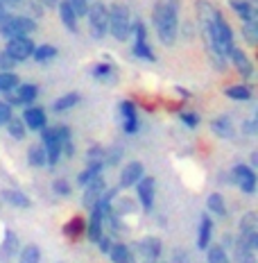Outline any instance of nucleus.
Segmentation results:
<instances>
[{
  "label": "nucleus",
  "mask_w": 258,
  "mask_h": 263,
  "mask_svg": "<svg viewBox=\"0 0 258 263\" xmlns=\"http://www.w3.org/2000/svg\"><path fill=\"white\" fill-rule=\"evenodd\" d=\"M254 232H258V216L254 211H247L240 218V234H254Z\"/></svg>",
  "instance_id": "e433bc0d"
},
{
  "label": "nucleus",
  "mask_w": 258,
  "mask_h": 263,
  "mask_svg": "<svg viewBox=\"0 0 258 263\" xmlns=\"http://www.w3.org/2000/svg\"><path fill=\"white\" fill-rule=\"evenodd\" d=\"M111 256L113 263H131V254H129V245H123V243H116L111 245V250L107 252Z\"/></svg>",
  "instance_id": "7c9ffc66"
},
{
  "label": "nucleus",
  "mask_w": 258,
  "mask_h": 263,
  "mask_svg": "<svg viewBox=\"0 0 258 263\" xmlns=\"http://www.w3.org/2000/svg\"><path fill=\"white\" fill-rule=\"evenodd\" d=\"M229 179H231V184L238 186L243 193H247V195H254L256 193V171H254V168L245 166V163H238V166L231 168Z\"/></svg>",
  "instance_id": "0eeeda50"
},
{
  "label": "nucleus",
  "mask_w": 258,
  "mask_h": 263,
  "mask_svg": "<svg viewBox=\"0 0 258 263\" xmlns=\"http://www.w3.org/2000/svg\"><path fill=\"white\" fill-rule=\"evenodd\" d=\"M211 234H213V220L211 216H202L200 220V234H197V248L206 250L211 245Z\"/></svg>",
  "instance_id": "412c9836"
},
{
  "label": "nucleus",
  "mask_w": 258,
  "mask_h": 263,
  "mask_svg": "<svg viewBox=\"0 0 258 263\" xmlns=\"http://www.w3.org/2000/svg\"><path fill=\"white\" fill-rule=\"evenodd\" d=\"M34 48L36 46H34V41H32L30 36H14V39H7L5 52H7L16 64H21V62H25V59L32 57Z\"/></svg>",
  "instance_id": "6e6552de"
},
{
  "label": "nucleus",
  "mask_w": 258,
  "mask_h": 263,
  "mask_svg": "<svg viewBox=\"0 0 258 263\" xmlns=\"http://www.w3.org/2000/svg\"><path fill=\"white\" fill-rule=\"evenodd\" d=\"M14 68H16V62L5 50H0V73H7V70H14Z\"/></svg>",
  "instance_id": "c03bdc74"
},
{
  "label": "nucleus",
  "mask_w": 258,
  "mask_h": 263,
  "mask_svg": "<svg viewBox=\"0 0 258 263\" xmlns=\"http://www.w3.org/2000/svg\"><path fill=\"white\" fill-rule=\"evenodd\" d=\"M57 7H59V18H62V23L66 25V30L77 32V16H75V12L70 9L68 0H59Z\"/></svg>",
  "instance_id": "a211bd4d"
},
{
  "label": "nucleus",
  "mask_w": 258,
  "mask_h": 263,
  "mask_svg": "<svg viewBox=\"0 0 258 263\" xmlns=\"http://www.w3.org/2000/svg\"><path fill=\"white\" fill-rule=\"evenodd\" d=\"M89 30L93 39H104L109 34V7L104 3L89 5Z\"/></svg>",
  "instance_id": "423d86ee"
},
{
  "label": "nucleus",
  "mask_w": 258,
  "mask_h": 263,
  "mask_svg": "<svg viewBox=\"0 0 258 263\" xmlns=\"http://www.w3.org/2000/svg\"><path fill=\"white\" fill-rule=\"evenodd\" d=\"M120 114H123L125 120H136L138 114H136V105L131 100H123L120 102Z\"/></svg>",
  "instance_id": "ea45409f"
},
{
  "label": "nucleus",
  "mask_w": 258,
  "mask_h": 263,
  "mask_svg": "<svg viewBox=\"0 0 258 263\" xmlns=\"http://www.w3.org/2000/svg\"><path fill=\"white\" fill-rule=\"evenodd\" d=\"M123 159V150L120 147H111V150H104V166H116Z\"/></svg>",
  "instance_id": "79ce46f5"
},
{
  "label": "nucleus",
  "mask_w": 258,
  "mask_h": 263,
  "mask_svg": "<svg viewBox=\"0 0 258 263\" xmlns=\"http://www.w3.org/2000/svg\"><path fill=\"white\" fill-rule=\"evenodd\" d=\"M109 34H113L116 41L131 39V14L127 5L113 3L109 7Z\"/></svg>",
  "instance_id": "7ed1b4c3"
},
{
  "label": "nucleus",
  "mask_w": 258,
  "mask_h": 263,
  "mask_svg": "<svg viewBox=\"0 0 258 263\" xmlns=\"http://www.w3.org/2000/svg\"><path fill=\"white\" fill-rule=\"evenodd\" d=\"M5 5H7V7H14V5H21L23 3V0H3Z\"/></svg>",
  "instance_id": "bf43d9fd"
},
{
  "label": "nucleus",
  "mask_w": 258,
  "mask_h": 263,
  "mask_svg": "<svg viewBox=\"0 0 258 263\" xmlns=\"http://www.w3.org/2000/svg\"><path fill=\"white\" fill-rule=\"evenodd\" d=\"M152 23L161 43L172 46L179 36V0H156L152 9Z\"/></svg>",
  "instance_id": "f257e3e1"
},
{
  "label": "nucleus",
  "mask_w": 258,
  "mask_h": 263,
  "mask_svg": "<svg viewBox=\"0 0 258 263\" xmlns=\"http://www.w3.org/2000/svg\"><path fill=\"white\" fill-rule=\"evenodd\" d=\"M249 168H258V155H256V152L251 155V166Z\"/></svg>",
  "instance_id": "052dcab7"
},
{
  "label": "nucleus",
  "mask_w": 258,
  "mask_h": 263,
  "mask_svg": "<svg viewBox=\"0 0 258 263\" xmlns=\"http://www.w3.org/2000/svg\"><path fill=\"white\" fill-rule=\"evenodd\" d=\"M172 263H190L188 252H184V250H174V259H172Z\"/></svg>",
  "instance_id": "3c124183"
},
{
  "label": "nucleus",
  "mask_w": 258,
  "mask_h": 263,
  "mask_svg": "<svg viewBox=\"0 0 258 263\" xmlns=\"http://www.w3.org/2000/svg\"><path fill=\"white\" fill-rule=\"evenodd\" d=\"M231 9L235 14L240 16V21H256L258 14H256V7L251 3H247V0H231Z\"/></svg>",
  "instance_id": "5701e85b"
},
{
  "label": "nucleus",
  "mask_w": 258,
  "mask_h": 263,
  "mask_svg": "<svg viewBox=\"0 0 258 263\" xmlns=\"http://www.w3.org/2000/svg\"><path fill=\"white\" fill-rule=\"evenodd\" d=\"M206 36V46L208 50H215L224 57H229V52L235 48V41H233V30L231 25L224 21V16H220L215 23H211L206 30H202Z\"/></svg>",
  "instance_id": "f03ea898"
},
{
  "label": "nucleus",
  "mask_w": 258,
  "mask_h": 263,
  "mask_svg": "<svg viewBox=\"0 0 258 263\" xmlns=\"http://www.w3.org/2000/svg\"><path fill=\"white\" fill-rule=\"evenodd\" d=\"M224 93H227V98H231V100H235V102L251 100V89L247 84H233V86H229Z\"/></svg>",
  "instance_id": "c756f323"
},
{
  "label": "nucleus",
  "mask_w": 258,
  "mask_h": 263,
  "mask_svg": "<svg viewBox=\"0 0 258 263\" xmlns=\"http://www.w3.org/2000/svg\"><path fill=\"white\" fill-rule=\"evenodd\" d=\"M233 263H256V252H251V250H238V248H235Z\"/></svg>",
  "instance_id": "a19ab883"
},
{
  "label": "nucleus",
  "mask_w": 258,
  "mask_h": 263,
  "mask_svg": "<svg viewBox=\"0 0 258 263\" xmlns=\"http://www.w3.org/2000/svg\"><path fill=\"white\" fill-rule=\"evenodd\" d=\"M5 102H7V105L12 107V109L21 105V102H18V98H16V93H14V91H7V93H5Z\"/></svg>",
  "instance_id": "603ef678"
},
{
  "label": "nucleus",
  "mask_w": 258,
  "mask_h": 263,
  "mask_svg": "<svg viewBox=\"0 0 258 263\" xmlns=\"http://www.w3.org/2000/svg\"><path fill=\"white\" fill-rule=\"evenodd\" d=\"M206 209L211 211V213H215V216H220V218L227 216V202H224L222 193H211V195H208Z\"/></svg>",
  "instance_id": "cd10ccee"
},
{
  "label": "nucleus",
  "mask_w": 258,
  "mask_h": 263,
  "mask_svg": "<svg viewBox=\"0 0 258 263\" xmlns=\"http://www.w3.org/2000/svg\"><path fill=\"white\" fill-rule=\"evenodd\" d=\"M211 129L215 132V136H220V139H231L233 136V123L229 116H220L211 123Z\"/></svg>",
  "instance_id": "393cba45"
},
{
  "label": "nucleus",
  "mask_w": 258,
  "mask_h": 263,
  "mask_svg": "<svg viewBox=\"0 0 258 263\" xmlns=\"http://www.w3.org/2000/svg\"><path fill=\"white\" fill-rule=\"evenodd\" d=\"M154 189H156L154 177H141V182L136 184V191H138L141 206H143L145 211H150L152 206H154Z\"/></svg>",
  "instance_id": "ddd939ff"
},
{
  "label": "nucleus",
  "mask_w": 258,
  "mask_h": 263,
  "mask_svg": "<svg viewBox=\"0 0 258 263\" xmlns=\"http://www.w3.org/2000/svg\"><path fill=\"white\" fill-rule=\"evenodd\" d=\"M18 75L14 70H7V73H0V93H7V91H14L18 86Z\"/></svg>",
  "instance_id": "4c0bfd02"
},
{
  "label": "nucleus",
  "mask_w": 258,
  "mask_h": 263,
  "mask_svg": "<svg viewBox=\"0 0 258 263\" xmlns=\"http://www.w3.org/2000/svg\"><path fill=\"white\" fill-rule=\"evenodd\" d=\"M243 132H245L247 136H254L256 132H258V123H256V118L245 120V123H243Z\"/></svg>",
  "instance_id": "8fccbe9b"
},
{
  "label": "nucleus",
  "mask_w": 258,
  "mask_h": 263,
  "mask_svg": "<svg viewBox=\"0 0 258 263\" xmlns=\"http://www.w3.org/2000/svg\"><path fill=\"white\" fill-rule=\"evenodd\" d=\"M84 197H82V204H84V209H93V206L100 202V197L104 195V191H107V184H104L102 177H95L93 182H89L84 186Z\"/></svg>",
  "instance_id": "9d476101"
},
{
  "label": "nucleus",
  "mask_w": 258,
  "mask_h": 263,
  "mask_svg": "<svg viewBox=\"0 0 258 263\" xmlns=\"http://www.w3.org/2000/svg\"><path fill=\"white\" fill-rule=\"evenodd\" d=\"M36 30L34 18L30 16H14L7 14L5 18H0V34L5 39H14V36H30Z\"/></svg>",
  "instance_id": "20e7f679"
},
{
  "label": "nucleus",
  "mask_w": 258,
  "mask_h": 263,
  "mask_svg": "<svg viewBox=\"0 0 258 263\" xmlns=\"http://www.w3.org/2000/svg\"><path fill=\"white\" fill-rule=\"evenodd\" d=\"M18 250H21L18 236H16L14 232H5V238H3V243H0V259L3 261L14 259V256L18 254Z\"/></svg>",
  "instance_id": "f3484780"
},
{
  "label": "nucleus",
  "mask_w": 258,
  "mask_h": 263,
  "mask_svg": "<svg viewBox=\"0 0 258 263\" xmlns=\"http://www.w3.org/2000/svg\"><path fill=\"white\" fill-rule=\"evenodd\" d=\"M206 259L208 263H231V259H229L227 250L222 248V245H208L206 248Z\"/></svg>",
  "instance_id": "f704fd0d"
},
{
  "label": "nucleus",
  "mask_w": 258,
  "mask_h": 263,
  "mask_svg": "<svg viewBox=\"0 0 258 263\" xmlns=\"http://www.w3.org/2000/svg\"><path fill=\"white\" fill-rule=\"evenodd\" d=\"M52 191H54L57 195H62V197H68L73 189H70V184L66 182V179H57V182L52 184Z\"/></svg>",
  "instance_id": "a18cd8bd"
},
{
  "label": "nucleus",
  "mask_w": 258,
  "mask_h": 263,
  "mask_svg": "<svg viewBox=\"0 0 258 263\" xmlns=\"http://www.w3.org/2000/svg\"><path fill=\"white\" fill-rule=\"evenodd\" d=\"M57 48L50 46V43H43V46L39 48H34V52H32V57H34V62H39V64H48V62H52L54 57H57Z\"/></svg>",
  "instance_id": "c85d7f7f"
},
{
  "label": "nucleus",
  "mask_w": 258,
  "mask_h": 263,
  "mask_svg": "<svg viewBox=\"0 0 258 263\" xmlns=\"http://www.w3.org/2000/svg\"><path fill=\"white\" fill-rule=\"evenodd\" d=\"M131 52H134V57L143 59V62H156V54H154V50H152V46H150V41H147V39L134 41Z\"/></svg>",
  "instance_id": "bb28decb"
},
{
  "label": "nucleus",
  "mask_w": 258,
  "mask_h": 263,
  "mask_svg": "<svg viewBox=\"0 0 258 263\" xmlns=\"http://www.w3.org/2000/svg\"><path fill=\"white\" fill-rule=\"evenodd\" d=\"M220 16H222V12H220L213 3H208V0H197V18H200L202 30H206L211 23H215Z\"/></svg>",
  "instance_id": "2eb2a0df"
},
{
  "label": "nucleus",
  "mask_w": 258,
  "mask_h": 263,
  "mask_svg": "<svg viewBox=\"0 0 258 263\" xmlns=\"http://www.w3.org/2000/svg\"><path fill=\"white\" fill-rule=\"evenodd\" d=\"M125 132H127V134H136V132H138V118L136 120H125Z\"/></svg>",
  "instance_id": "864d4df0"
},
{
  "label": "nucleus",
  "mask_w": 258,
  "mask_h": 263,
  "mask_svg": "<svg viewBox=\"0 0 258 263\" xmlns=\"http://www.w3.org/2000/svg\"><path fill=\"white\" fill-rule=\"evenodd\" d=\"M7 14H9V7L3 3V0H0V18H5V16H7Z\"/></svg>",
  "instance_id": "4d7b16f0"
},
{
  "label": "nucleus",
  "mask_w": 258,
  "mask_h": 263,
  "mask_svg": "<svg viewBox=\"0 0 258 263\" xmlns=\"http://www.w3.org/2000/svg\"><path fill=\"white\" fill-rule=\"evenodd\" d=\"M229 57H231V62L235 66V70L240 73V78H245V80L254 78V64H251V59L245 54V50H240V48L235 46L233 50L229 52Z\"/></svg>",
  "instance_id": "4468645a"
},
{
  "label": "nucleus",
  "mask_w": 258,
  "mask_h": 263,
  "mask_svg": "<svg viewBox=\"0 0 258 263\" xmlns=\"http://www.w3.org/2000/svg\"><path fill=\"white\" fill-rule=\"evenodd\" d=\"M3 202H7V204H12V206H18V209H30L32 206V200L27 197L25 193H21V191H14V189H9V191H3Z\"/></svg>",
  "instance_id": "aec40b11"
},
{
  "label": "nucleus",
  "mask_w": 258,
  "mask_h": 263,
  "mask_svg": "<svg viewBox=\"0 0 258 263\" xmlns=\"http://www.w3.org/2000/svg\"><path fill=\"white\" fill-rule=\"evenodd\" d=\"M27 161H30V166H34V168L48 166V159H46V150H43V145H32L30 150H27Z\"/></svg>",
  "instance_id": "2f4dec72"
},
{
  "label": "nucleus",
  "mask_w": 258,
  "mask_h": 263,
  "mask_svg": "<svg viewBox=\"0 0 258 263\" xmlns=\"http://www.w3.org/2000/svg\"><path fill=\"white\" fill-rule=\"evenodd\" d=\"M102 171H104V163L102 161H89V166H86L84 171L77 175V184L80 186H86L89 182H93L95 177H100Z\"/></svg>",
  "instance_id": "4be33fe9"
},
{
  "label": "nucleus",
  "mask_w": 258,
  "mask_h": 263,
  "mask_svg": "<svg viewBox=\"0 0 258 263\" xmlns=\"http://www.w3.org/2000/svg\"><path fill=\"white\" fill-rule=\"evenodd\" d=\"M129 254L131 263H154L161 256V240L154 236L141 238L129 248Z\"/></svg>",
  "instance_id": "39448f33"
},
{
  "label": "nucleus",
  "mask_w": 258,
  "mask_h": 263,
  "mask_svg": "<svg viewBox=\"0 0 258 263\" xmlns=\"http://www.w3.org/2000/svg\"><path fill=\"white\" fill-rule=\"evenodd\" d=\"M39 261H41V250L36 248L34 243L18 250V263H39Z\"/></svg>",
  "instance_id": "473e14b6"
},
{
  "label": "nucleus",
  "mask_w": 258,
  "mask_h": 263,
  "mask_svg": "<svg viewBox=\"0 0 258 263\" xmlns=\"http://www.w3.org/2000/svg\"><path fill=\"white\" fill-rule=\"evenodd\" d=\"M84 232H86V222L82 220L80 216L77 218H70V220L64 224V236L68 240H77Z\"/></svg>",
  "instance_id": "b1692460"
},
{
  "label": "nucleus",
  "mask_w": 258,
  "mask_h": 263,
  "mask_svg": "<svg viewBox=\"0 0 258 263\" xmlns=\"http://www.w3.org/2000/svg\"><path fill=\"white\" fill-rule=\"evenodd\" d=\"M181 123L188 125V127H197V125H200V116H197L195 111H184L181 114Z\"/></svg>",
  "instance_id": "de8ad7c7"
},
{
  "label": "nucleus",
  "mask_w": 258,
  "mask_h": 263,
  "mask_svg": "<svg viewBox=\"0 0 258 263\" xmlns=\"http://www.w3.org/2000/svg\"><path fill=\"white\" fill-rule=\"evenodd\" d=\"M14 93H16V98H18L21 105L30 107L32 102L39 98V86H36V84H18L14 89Z\"/></svg>",
  "instance_id": "6ab92c4d"
},
{
  "label": "nucleus",
  "mask_w": 258,
  "mask_h": 263,
  "mask_svg": "<svg viewBox=\"0 0 258 263\" xmlns=\"http://www.w3.org/2000/svg\"><path fill=\"white\" fill-rule=\"evenodd\" d=\"M86 236H89L91 243H97L102 236H104V218H102V213L97 211V209H91V218H89V222H86Z\"/></svg>",
  "instance_id": "dca6fc26"
},
{
  "label": "nucleus",
  "mask_w": 258,
  "mask_h": 263,
  "mask_svg": "<svg viewBox=\"0 0 258 263\" xmlns=\"http://www.w3.org/2000/svg\"><path fill=\"white\" fill-rule=\"evenodd\" d=\"M9 118H12V107H9L5 100H0V127H3V125H7Z\"/></svg>",
  "instance_id": "49530a36"
},
{
  "label": "nucleus",
  "mask_w": 258,
  "mask_h": 263,
  "mask_svg": "<svg viewBox=\"0 0 258 263\" xmlns=\"http://www.w3.org/2000/svg\"><path fill=\"white\" fill-rule=\"evenodd\" d=\"M68 5H70V9L75 12L77 18H82V16L89 14V0H68Z\"/></svg>",
  "instance_id": "37998d69"
},
{
  "label": "nucleus",
  "mask_w": 258,
  "mask_h": 263,
  "mask_svg": "<svg viewBox=\"0 0 258 263\" xmlns=\"http://www.w3.org/2000/svg\"><path fill=\"white\" fill-rule=\"evenodd\" d=\"M41 141H43V150H46V159L48 166L54 168L59 163V157H62V141H59L54 127H43L41 129Z\"/></svg>",
  "instance_id": "1a4fd4ad"
},
{
  "label": "nucleus",
  "mask_w": 258,
  "mask_h": 263,
  "mask_svg": "<svg viewBox=\"0 0 258 263\" xmlns=\"http://www.w3.org/2000/svg\"><path fill=\"white\" fill-rule=\"evenodd\" d=\"M220 245H222L224 250H227V248H233V236H229V234H227V236L222 238V243H220Z\"/></svg>",
  "instance_id": "6e6d98bb"
},
{
  "label": "nucleus",
  "mask_w": 258,
  "mask_h": 263,
  "mask_svg": "<svg viewBox=\"0 0 258 263\" xmlns=\"http://www.w3.org/2000/svg\"><path fill=\"white\" fill-rule=\"evenodd\" d=\"M145 168H143L141 161H129L127 166L123 168V173H120V186L118 189H131V186H136L141 182V177H145Z\"/></svg>",
  "instance_id": "9b49d317"
},
{
  "label": "nucleus",
  "mask_w": 258,
  "mask_h": 263,
  "mask_svg": "<svg viewBox=\"0 0 258 263\" xmlns=\"http://www.w3.org/2000/svg\"><path fill=\"white\" fill-rule=\"evenodd\" d=\"M80 102V93H66V96H62L59 100H54V105H52V109L54 111H68V109H73L75 105Z\"/></svg>",
  "instance_id": "72a5a7b5"
},
{
  "label": "nucleus",
  "mask_w": 258,
  "mask_h": 263,
  "mask_svg": "<svg viewBox=\"0 0 258 263\" xmlns=\"http://www.w3.org/2000/svg\"><path fill=\"white\" fill-rule=\"evenodd\" d=\"M41 5H46V7H57V3L59 0H39Z\"/></svg>",
  "instance_id": "13d9d810"
},
{
  "label": "nucleus",
  "mask_w": 258,
  "mask_h": 263,
  "mask_svg": "<svg viewBox=\"0 0 258 263\" xmlns=\"http://www.w3.org/2000/svg\"><path fill=\"white\" fill-rule=\"evenodd\" d=\"M23 123H25V127L27 129H34V132H41L43 127H48V116H46V111H43L41 107H25V111H23Z\"/></svg>",
  "instance_id": "f8f14e48"
},
{
  "label": "nucleus",
  "mask_w": 258,
  "mask_h": 263,
  "mask_svg": "<svg viewBox=\"0 0 258 263\" xmlns=\"http://www.w3.org/2000/svg\"><path fill=\"white\" fill-rule=\"evenodd\" d=\"M86 159H89V161H102L104 163V150H102L100 145L91 147V150L86 152Z\"/></svg>",
  "instance_id": "09e8293b"
},
{
  "label": "nucleus",
  "mask_w": 258,
  "mask_h": 263,
  "mask_svg": "<svg viewBox=\"0 0 258 263\" xmlns=\"http://www.w3.org/2000/svg\"><path fill=\"white\" fill-rule=\"evenodd\" d=\"M91 75H93V80H100V82H116V68L107 62L93 66Z\"/></svg>",
  "instance_id": "a878e982"
},
{
  "label": "nucleus",
  "mask_w": 258,
  "mask_h": 263,
  "mask_svg": "<svg viewBox=\"0 0 258 263\" xmlns=\"http://www.w3.org/2000/svg\"><path fill=\"white\" fill-rule=\"evenodd\" d=\"M97 245H100L102 252H109V250H111V245H113V240L109 238V236H102L100 240H97Z\"/></svg>",
  "instance_id": "5fc2aeb1"
},
{
  "label": "nucleus",
  "mask_w": 258,
  "mask_h": 263,
  "mask_svg": "<svg viewBox=\"0 0 258 263\" xmlns=\"http://www.w3.org/2000/svg\"><path fill=\"white\" fill-rule=\"evenodd\" d=\"M243 36L249 46H256L258 43V18L256 21H247L243 25Z\"/></svg>",
  "instance_id": "58836bf2"
},
{
  "label": "nucleus",
  "mask_w": 258,
  "mask_h": 263,
  "mask_svg": "<svg viewBox=\"0 0 258 263\" xmlns=\"http://www.w3.org/2000/svg\"><path fill=\"white\" fill-rule=\"evenodd\" d=\"M27 127H25V123H23V118H16V116H12L9 118V123H7V132L12 134V139H16V141H23L25 139V132Z\"/></svg>",
  "instance_id": "c9c22d12"
}]
</instances>
